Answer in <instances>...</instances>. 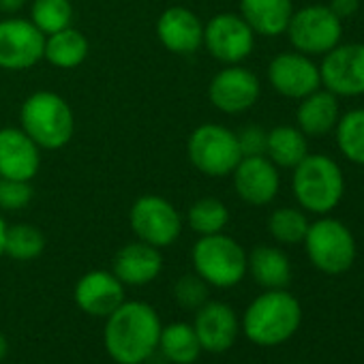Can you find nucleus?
Segmentation results:
<instances>
[{
	"mask_svg": "<svg viewBox=\"0 0 364 364\" xmlns=\"http://www.w3.org/2000/svg\"><path fill=\"white\" fill-rule=\"evenodd\" d=\"M46 249V238L41 234V230L28 225V223H20L14 228H7V236H5V253L18 262H31L35 257H39Z\"/></svg>",
	"mask_w": 364,
	"mask_h": 364,
	"instance_id": "obj_29",
	"label": "nucleus"
},
{
	"mask_svg": "<svg viewBox=\"0 0 364 364\" xmlns=\"http://www.w3.org/2000/svg\"><path fill=\"white\" fill-rule=\"evenodd\" d=\"M309 223L311 221H309L304 210L294 208V206H285V208H277L270 215L268 232L281 245H300L306 236Z\"/></svg>",
	"mask_w": 364,
	"mask_h": 364,
	"instance_id": "obj_28",
	"label": "nucleus"
},
{
	"mask_svg": "<svg viewBox=\"0 0 364 364\" xmlns=\"http://www.w3.org/2000/svg\"><path fill=\"white\" fill-rule=\"evenodd\" d=\"M302 242L311 264L323 274H343L355 262L358 249L351 230L330 215H323L317 221L309 223Z\"/></svg>",
	"mask_w": 364,
	"mask_h": 364,
	"instance_id": "obj_4",
	"label": "nucleus"
},
{
	"mask_svg": "<svg viewBox=\"0 0 364 364\" xmlns=\"http://www.w3.org/2000/svg\"><path fill=\"white\" fill-rule=\"evenodd\" d=\"M204 43L217 60L238 65L251 56L255 46V33L242 16L219 14L204 28Z\"/></svg>",
	"mask_w": 364,
	"mask_h": 364,
	"instance_id": "obj_11",
	"label": "nucleus"
},
{
	"mask_svg": "<svg viewBox=\"0 0 364 364\" xmlns=\"http://www.w3.org/2000/svg\"><path fill=\"white\" fill-rule=\"evenodd\" d=\"M163 268V257L156 247L148 242H131L122 247L114 257V274L122 285H148L159 277Z\"/></svg>",
	"mask_w": 364,
	"mask_h": 364,
	"instance_id": "obj_20",
	"label": "nucleus"
},
{
	"mask_svg": "<svg viewBox=\"0 0 364 364\" xmlns=\"http://www.w3.org/2000/svg\"><path fill=\"white\" fill-rule=\"evenodd\" d=\"M189 159L202 173L221 178L236 169L242 152L234 131L221 124H204L189 137Z\"/></svg>",
	"mask_w": 364,
	"mask_h": 364,
	"instance_id": "obj_8",
	"label": "nucleus"
},
{
	"mask_svg": "<svg viewBox=\"0 0 364 364\" xmlns=\"http://www.w3.org/2000/svg\"><path fill=\"white\" fill-rule=\"evenodd\" d=\"M302 323V306L287 289H266L242 315L245 336L259 347H277L289 341Z\"/></svg>",
	"mask_w": 364,
	"mask_h": 364,
	"instance_id": "obj_2",
	"label": "nucleus"
},
{
	"mask_svg": "<svg viewBox=\"0 0 364 364\" xmlns=\"http://www.w3.org/2000/svg\"><path fill=\"white\" fill-rule=\"evenodd\" d=\"M321 88L338 99L364 97V43H338L321 56Z\"/></svg>",
	"mask_w": 364,
	"mask_h": 364,
	"instance_id": "obj_9",
	"label": "nucleus"
},
{
	"mask_svg": "<svg viewBox=\"0 0 364 364\" xmlns=\"http://www.w3.org/2000/svg\"><path fill=\"white\" fill-rule=\"evenodd\" d=\"M262 86L253 71L245 67H230L215 75L208 95L217 109L225 114H242L251 109L259 99Z\"/></svg>",
	"mask_w": 364,
	"mask_h": 364,
	"instance_id": "obj_16",
	"label": "nucleus"
},
{
	"mask_svg": "<svg viewBox=\"0 0 364 364\" xmlns=\"http://www.w3.org/2000/svg\"><path fill=\"white\" fill-rule=\"evenodd\" d=\"M334 135L338 152L349 163L364 167V107H355L341 114L334 127Z\"/></svg>",
	"mask_w": 364,
	"mask_h": 364,
	"instance_id": "obj_27",
	"label": "nucleus"
},
{
	"mask_svg": "<svg viewBox=\"0 0 364 364\" xmlns=\"http://www.w3.org/2000/svg\"><path fill=\"white\" fill-rule=\"evenodd\" d=\"M291 191L304 213L323 217L336 210L345 196V176L341 165L328 154H306L291 176Z\"/></svg>",
	"mask_w": 364,
	"mask_h": 364,
	"instance_id": "obj_3",
	"label": "nucleus"
},
{
	"mask_svg": "<svg viewBox=\"0 0 364 364\" xmlns=\"http://www.w3.org/2000/svg\"><path fill=\"white\" fill-rule=\"evenodd\" d=\"M240 14L253 33L279 37L287 31L294 3L291 0H240Z\"/></svg>",
	"mask_w": 364,
	"mask_h": 364,
	"instance_id": "obj_22",
	"label": "nucleus"
},
{
	"mask_svg": "<svg viewBox=\"0 0 364 364\" xmlns=\"http://www.w3.org/2000/svg\"><path fill=\"white\" fill-rule=\"evenodd\" d=\"M86 56H88L86 37L80 31L71 28V26L50 35V39L46 41L43 58H48L56 67L73 69V67L82 65Z\"/></svg>",
	"mask_w": 364,
	"mask_h": 364,
	"instance_id": "obj_26",
	"label": "nucleus"
},
{
	"mask_svg": "<svg viewBox=\"0 0 364 364\" xmlns=\"http://www.w3.org/2000/svg\"><path fill=\"white\" fill-rule=\"evenodd\" d=\"M285 33L296 52L323 56L343 41V20L328 5H309L291 14Z\"/></svg>",
	"mask_w": 364,
	"mask_h": 364,
	"instance_id": "obj_7",
	"label": "nucleus"
},
{
	"mask_svg": "<svg viewBox=\"0 0 364 364\" xmlns=\"http://www.w3.org/2000/svg\"><path fill=\"white\" fill-rule=\"evenodd\" d=\"M341 118V103L326 88H317L315 92L300 99L296 109V127L306 137H323L334 131Z\"/></svg>",
	"mask_w": 364,
	"mask_h": 364,
	"instance_id": "obj_21",
	"label": "nucleus"
},
{
	"mask_svg": "<svg viewBox=\"0 0 364 364\" xmlns=\"http://www.w3.org/2000/svg\"><path fill=\"white\" fill-rule=\"evenodd\" d=\"M75 304L92 317H107L124 302V285L114 272H86L75 285Z\"/></svg>",
	"mask_w": 364,
	"mask_h": 364,
	"instance_id": "obj_17",
	"label": "nucleus"
},
{
	"mask_svg": "<svg viewBox=\"0 0 364 364\" xmlns=\"http://www.w3.org/2000/svg\"><path fill=\"white\" fill-rule=\"evenodd\" d=\"M161 328V317L148 302L124 300L105 317V351L118 364H144L156 353Z\"/></svg>",
	"mask_w": 364,
	"mask_h": 364,
	"instance_id": "obj_1",
	"label": "nucleus"
},
{
	"mask_svg": "<svg viewBox=\"0 0 364 364\" xmlns=\"http://www.w3.org/2000/svg\"><path fill=\"white\" fill-rule=\"evenodd\" d=\"M33 200V187L26 180H0V208L3 210H22Z\"/></svg>",
	"mask_w": 364,
	"mask_h": 364,
	"instance_id": "obj_33",
	"label": "nucleus"
},
{
	"mask_svg": "<svg viewBox=\"0 0 364 364\" xmlns=\"http://www.w3.org/2000/svg\"><path fill=\"white\" fill-rule=\"evenodd\" d=\"M193 268L213 287H234L247 274L245 249L225 234L202 236L193 247Z\"/></svg>",
	"mask_w": 364,
	"mask_h": 364,
	"instance_id": "obj_6",
	"label": "nucleus"
},
{
	"mask_svg": "<svg viewBox=\"0 0 364 364\" xmlns=\"http://www.w3.org/2000/svg\"><path fill=\"white\" fill-rule=\"evenodd\" d=\"M236 137H238V146H240L242 156H259V154H266L268 133L262 127L249 124L240 133H236Z\"/></svg>",
	"mask_w": 364,
	"mask_h": 364,
	"instance_id": "obj_34",
	"label": "nucleus"
},
{
	"mask_svg": "<svg viewBox=\"0 0 364 364\" xmlns=\"http://www.w3.org/2000/svg\"><path fill=\"white\" fill-rule=\"evenodd\" d=\"M9 353V341L5 336V332H0V362H3Z\"/></svg>",
	"mask_w": 364,
	"mask_h": 364,
	"instance_id": "obj_38",
	"label": "nucleus"
},
{
	"mask_svg": "<svg viewBox=\"0 0 364 364\" xmlns=\"http://www.w3.org/2000/svg\"><path fill=\"white\" fill-rule=\"evenodd\" d=\"M5 236H7V223L0 217V257L5 255Z\"/></svg>",
	"mask_w": 364,
	"mask_h": 364,
	"instance_id": "obj_37",
	"label": "nucleus"
},
{
	"mask_svg": "<svg viewBox=\"0 0 364 364\" xmlns=\"http://www.w3.org/2000/svg\"><path fill=\"white\" fill-rule=\"evenodd\" d=\"M73 9L69 0H35L31 9L33 24L43 35H54L71 26Z\"/></svg>",
	"mask_w": 364,
	"mask_h": 364,
	"instance_id": "obj_30",
	"label": "nucleus"
},
{
	"mask_svg": "<svg viewBox=\"0 0 364 364\" xmlns=\"http://www.w3.org/2000/svg\"><path fill=\"white\" fill-rule=\"evenodd\" d=\"M46 37L28 20L0 22V67L3 69H28L43 58Z\"/></svg>",
	"mask_w": 364,
	"mask_h": 364,
	"instance_id": "obj_13",
	"label": "nucleus"
},
{
	"mask_svg": "<svg viewBox=\"0 0 364 364\" xmlns=\"http://www.w3.org/2000/svg\"><path fill=\"white\" fill-rule=\"evenodd\" d=\"M22 131L41 148H63L73 135V112L54 92H35L22 105Z\"/></svg>",
	"mask_w": 364,
	"mask_h": 364,
	"instance_id": "obj_5",
	"label": "nucleus"
},
{
	"mask_svg": "<svg viewBox=\"0 0 364 364\" xmlns=\"http://www.w3.org/2000/svg\"><path fill=\"white\" fill-rule=\"evenodd\" d=\"M156 349L171 364H193L202 353V345L193 330V323L187 321H173L169 326H163Z\"/></svg>",
	"mask_w": 364,
	"mask_h": 364,
	"instance_id": "obj_24",
	"label": "nucleus"
},
{
	"mask_svg": "<svg viewBox=\"0 0 364 364\" xmlns=\"http://www.w3.org/2000/svg\"><path fill=\"white\" fill-rule=\"evenodd\" d=\"M232 173L236 193L251 206H266L279 193L281 176L277 165L266 154L242 156Z\"/></svg>",
	"mask_w": 364,
	"mask_h": 364,
	"instance_id": "obj_14",
	"label": "nucleus"
},
{
	"mask_svg": "<svg viewBox=\"0 0 364 364\" xmlns=\"http://www.w3.org/2000/svg\"><path fill=\"white\" fill-rule=\"evenodd\" d=\"M306 154H309V141H306V135L298 127L281 124L268 131L266 156L277 167L294 169Z\"/></svg>",
	"mask_w": 364,
	"mask_h": 364,
	"instance_id": "obj_25",
	"label": "nucleus"
},
{
	"mask_svg": "<svg viewBox=\"0 0 364 364\" xmlns=\"http://www.w3.org/2000/svg\"><path fill=\"white\" fill-rule=\"evenodd\" d=\"M131 228L141 242L156 249L169 247L182 232V221L176 208L156 196L139 198L131 208Z\"/></svg>",
	"mask_w": 364,
	"mask_h": 364,
	"instance_id": "obj_10",
	"label": "nucleus"
},
{
	"mask_svg": "<svg viewBox=\"0 0 364 364\" xmlns=\"http://www.w3.org/2000/svg\"><path fill=\"white\" fill-rule=\"evenodd\" d=\"M161 43L176 54H193L204 43V26L196 14L182 7L167 9L156 22Z\"/></svg>",
	"mask_w": 364,
	"mask_h": 364,
	"instance_id": "obj_19",
	"label": "nucleus"
},
{
	"mask_svg": "<svg viewBox=\"0 0 364 364\" xmlns=\"http://www.w3.org/2000/svg\"><path fill=\"white\" fill-rule=\"evenodd\" d=\"M341 20H347V18H351L355 11H358V7H360V3L358 0H330V5H328Z\"/></svg>",
	"mask_w": 364,
	"mask_h": 364,
	"instance_id": "obj_35",
	"label": "nucleus"
},
{
	"mask_svg": "<svg viewBox=\"0 0 364 364\" xmlns=\"http://www.w3.org/2000/svg\"><path fill=\"white\" fill-rule=\"evenodd\" d=\"M268 80H270V86L279 95L287 99H296V101L321 88L319 65L313 60V56L300 54L296 50L283 52L270 60Z\"/></svg>",
	"mask_w": 364,
	"mask_h": 364,
	"instance_id": "obj_12",
	"label": "nucleus"
},
{
	"mask_svg": "<svg viewBox=\"0 0 364 364\" xmlns=\"http://www.w3.org/2000/svg\"><path fill=\"white\" fill-rule=\"evenodd\" d=\"M193 330L200 338L202 351L225 353L238 338L240 319L230 304L208 300L196 311Z\"/></svg>",
	"mask_w": 364,
	"mask_h": 364,
	"instance_id": "obj_15",
	"label": "nucleus"
},
{
	"mask_svg": "<svg viewBox=\"0 0 364 364\" xmlns=\"http://www.w3.org/2000/svg\"><path fill=\"white\" fill-rule=\"evenodd\" d=\"M173 298L178 304L187 311H198L202 304L208 302V283L196 274H182L173 285Z\"/></svg>",
	"mask_w": 364,
	"mask_h": 364,
	"instance_id": "obj_32",
	"label": "nucleus"
},
{
	"mask_svg": "<svg viewBox=\"0 0 364 364\" xmlns=\"http://www.w3.org/2000/svg\"><path fill=\"white\" fill-rule=\"evenodd\" d=\"M247 272L255 279L264 289H285L291 281V264L289 257L277 247H255L251 255H247Z\"/></svg>",
	"mask_w": 364,
	"mask_h": 364,
	"instance_id": "obj_23",
	"label": "nucleus"
},
{
	"mask_svg": "<svg viewBox=\"0 0 364 364\" xmlns=\"http://www.w3.org/2000/svg\"><path fill=\"white\" fill-rule=\"evenodd\" d=\"M189 225L193 232L208 236V234H219L223 232V228L230 221V213L225 208L223 202L215 200V198H204L198 200L191 208H189Z\"/></svg>",
	"mask_w": 364,
	"mask_h": 364,
	"instance_id": "obj_31",
	"label": "nucleus"
},
{
	"mask_svg": "<svg viewBox=\"0 0 364 364\" xmlns=\"http://www.w3.org/2000/svg\"><path fill=\"white\" fill-rule=\"evenodd\" d=\"M24 5V0H0V11H5V14H16L20 11Z\"/></svg>",
	"mask_w": 364,
	"mask_h": 364,
	"instance_id": "obj_36",
	"label": "nucleus"
},
{
	"mask_svg": "<svg viewBox=\"0 0 364 364\" xmlns=\"http://www.w3.org/2000/svg\"><path fill=\"white\" fill-rule=\"evenodd\" d=\"M39 146L20 129H0V178L33 180L39 171Z\"/></svg>",
	"mask_w": 364,
	"mask_h": 364,
	"instance_id": "obj_18",
	"label": "nucleus"
}]
</instances>
